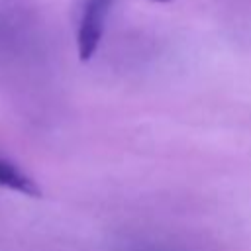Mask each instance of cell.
Listing matches in <instances>:
<instances>
[{
    "label": "cell",
    "instance_id": "6da1fadb",
    "mask_svg": "<svg viewBox=\"0 0 251 251\" xmlns=\"http://www.w3.org/2000/svg\"><path fill=\"white\" fill-rule=\"evenodd\" d=\"M110 8H112V0H86L76 31V49H78V59L82 63L90 61L96 55L106 29Z\"/></svg>",
    "mask_w": 251,
    "mask_h": 251
},
{
    "label": "cell",
    "instance_id": "7a4b0ae2",
    "mask_svg": "<svg viewBox=\"0 0 251 251\" xmlns=\"http://www.w3.org/2000/svg\"><path fill=\"white\" fill-rule=\"evenodd\" d=\"M0 188H8V190L20 192L24 196H31V198L41 196L39 184L27 173H24L18 165H14L12 161H6L2 157H0Z\"/></svg>",
    "mask_w": 251,
    "mask_h": 251
},
{
    "label": "cell",
    "instance_id": "3957f363",
    "mask_svg": "<svg viewBox=\"0 0 251 251\" xmlns=\"http://www.w3.org/2000/svg\"><path fill=\"white\" fill-rule=\"evenodd\" d=\"M155 2H171V0H155Z\"/></svg>",
    "mask_w": 251,
    "mask_h": 251
}]
</instances>
